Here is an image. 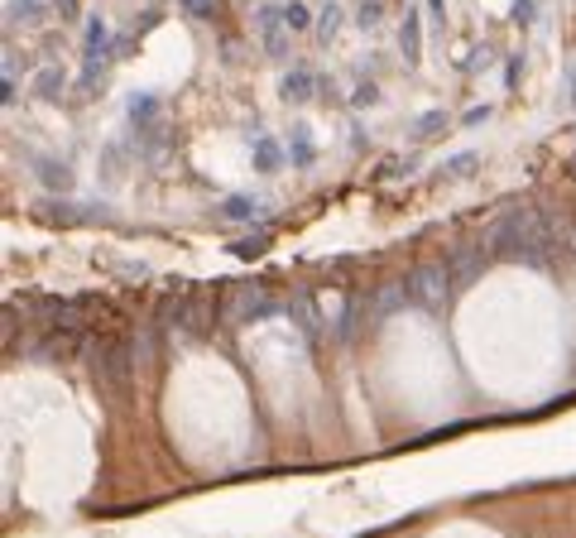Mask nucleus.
Segmentation results:
<instances>
[{"instance_id": "1", "label": "nucleus", "mask_w": 576, "mask_h": 538, "mask_svg": "<svg viewBox=\"0 0 576 538\" xmlns=\"http://www.w3.org/2000/svg\"><path fill=\"white\" fill-rule=\"evenodd\" d=\"M111 25L101 20V15H92L87 20V39H82V92L96 87V73L111 63Z\"/></svg>"}, {"instance_id": "2", "label": "nucleus", "mask_w": 576, "mask_h": 538, "mask_svg": "<svg viewBox=\"0 0 576 538\" xmlns=\"http://www.w3.org/2000/svg\"><path fill=\"white\" fill-rule=\"evenodd\" d=\"M255 29H260V48H264L269 58H283L288 54L293 29L283 25V5H255Z\"/></svg>"}, {"instance_id": "3", "label": "nucleus", "mask_w": 576, "mask_h": 538, "mask_svg": "<svg viewBox=\"0 0 576 538\" xmlns=\"http://www.w3.org/2000/svg\"><path fill=\"white\" fill-rule=\"evenodd\" d=\"M288 164V144H279L274 134L269 130H255L250 134V168H255V174H279V168Z\"/></svg>"}, {"instance_id": "4", "label": "nucleus", "mask_w": 576, "mask_h": 538, "mask_svg": "<svg viewBox=\"0 0 576 538\" xmlns=\"http://www.w3.org/2000/svg\"><path fill=\"white\" fill-rule=\"evenodd\" d=\"M317 87H322V77L313 73V67H308V63H293V67L283 73V82H279V96L293 101V106H308V101L317 96Z\"/></svg>"}, {"instance_id": "5", "label": "nucleus", "mask_w": 576, "mask_h": 538, "mask_svg": "<svg viewBox=\"0 0 576 538\" xmlns=\"http://www.w3.org/2000/svg\"><path fill=\"white\" fill-rule=\"evenodd\" d=\"M164 101L154 96V92H134L130 101H125V115H130V125H134V134H154L159 125H164Z\"/></svg>"}, {"instance_id": "6", "label": "nucleus", "mask_w": 576, "mask_h": 538, "mask_svg": "<svg viewBox=\"0 0 576 538\" xmlns=\"http://www.w3.org/2000/svg\"><path fill=\"white\" fill-rule=\"evenodd\" d=\"M288 164H293V168H313L317 164V140H313L308 121H298L293 134H288Z\"/></svg>"}, {"instance_id": "7", "label": "nucleus", "mask_w": 576, "mask_h": 538, "mask_svg": "<svg viewBox=\"0 0 576 538\" xmlns=\"http://www.w3.org/2000/svg\"><path fill=\"white\" fill-rule=\"evenodd\" d=\"M260 212H264V202L250 197V193H231L222 207H216V216H222V222H255Z\"/></svg>"}, {"instance_id": "8", "label": "nucleus", "mask_w": 576, "mask_h": 538, "mask_svg": "<svg viewBox=\"0 0 576 538\" xmlns=\"http://www.w3.org/2000/svg\"><path fill=\"white\" fill-rule=\"evenodd\" d=\"M399 54L409 58V67H413L418 54H422V20H418L413 5H409V15H403V25H399Z\"/></svg>"}, {"instance_id": "9", "label": "nucleus", "mask_w": 576, "mask_h": 538, "mask_svg": "<svg viewBox=\"0 0 576 538\" xmlns=\"http://www.w3.org/2000/svg\"><path fill=\"white\" fill-rule=\"evenodd\" d=\"M34 174L44 178V188H48V193H67V188H73V174H67V164L58 168L54 159H34Z\"/></svg>"}, {"instance_id": "10", "label": "nucleus", "mask_w": 576, "mask_h": 538, "mask_svg": "<svg viewBox=\"0 0 576 538\" xmlns=\"http://www.w3.org/2000/svg\"><path fill=\"white\" fill-rule=\"evenodd\" d=\"M283 25L293 34H308V29H317V15L303 5V0H288V5H283Z\"/></svg>"}, {"instance_id": "11", "label": "nucleus", "mask_w": 576, "mask_h": 538, "mask_svg": "<svg viewBox=\"0 0 576 538\" xmlns=\"http://www.w3.org/2000/svg\"><path fill=\"white\" fill-rule=\"evenodd\" d=\"M336 29H342V5H332V0H327V5L317 10V34H322V44H332Z\"/></svg>"}, {"instance_id": "12", "label": "nucleus", "mask_w": 576, "mask_h": 538, "mask_svg": "<svg viewBox=\"0 0 576 538\" xmlns=\"http://www.w3.org/2000/svg\"><path fill=\"white\" fill-rule=\"evenodd\" d=\"M476 164H481V154H476V149H462L456 159H447L442 178H466V174H476Z\"/></svg>"}, {"instance_id": "13", "label": "nucleus", "mask_w": 576, "mask_h": 538, "mask_svg": "<svg viewBox=\"0 0 576 538\" xmlns=\"http://www.w3.org/2000/svg\"><path fill=\"white\" fill-rule=\"evenodd\" d=\"M178 5H183L188 20H202V25H212L216 15H222V10H216V0H178Z\"/></svg>"}, {"instance_id": "14", "label": "nucleus", "mask_w": 576, "mask_h": 538, "mask_svg": "<svg viewBox=\"0 0 576 538\" xmlns=\"http://www.w3.org/2000/svg\"><path fill=\"white\" fill-rule=\"evenodd\" d=\"M442 125H447V111H428V115H422V121L413 125V140H432V134L442 130Z\"/></svg>"}, {"instance_id": "15", "label": "nucleus", "mask_w": 576, "mask_h": 538, "mask_svg": "<svg viewBox=\"0 0 576 538\" xmlns=\"http://www.w3.org/2000/svg\"><path fill=\"white\" fill-rule=\"evenodd\" d=\"M380 20H384V0H361V10H355V25L375 29Z\"/></svg>"}, {"instance_id": "16", "label": "nucleus", "mask_w": 576, "mask_h": 538, "mask_svg": "<svg viewBox=\"0 0 576 538\" xmlns=\"http://www.w3.org/2000/svg\"><path fill=\"white\" fill-rule=\"evenodd\" d=\"M510 20H514V25H523V29H529V25L538 20V0H514Z\"/></svg>"}, {"instance_id": "17", "label": "nucleus", "mask_w": 576, "mask_h": 538, "mask_svg": "<svg viewBox=\"0 0 576 538\" xmlns=\"http://www.w3.org/2000/svg\"><path fill=\"white\" fill-rule=\"evenodd\" d=\"M375 101H380V87H375V82H361V87L351 92V106H375Z\"/></svg>"}, {"instance_id": "18", "label": "nucleus", "mask_w": 576, "mask_h": 538, "mask_svg": "<svg viewBox=\"0 0 576 538\" xmlns=\"http://www.w3.org/2000/svg\"><path fill=\"white\" fill-rule=\"evenodd\" d=\"M44 0H15V20H39Z\"/></svg>"}, {"instance_id": "19", "label": "nucleus", "mask_w": 576, "mask_h": 538, "mask_svg": "<svg viewBox=\"0 0 576 538\" xmlns=\"http://www.w3.org/2000/svg\"><path fill=\"white\" fill-rule=\"evenodd\" d=\"M58 82H63V73H58V67H48V73L39 77V92L44 96H58Z\"/></svg>"}, {"instance_id": "20", "label": "nucleus", "mask_w": 576, "mask_h": 538, "mask_svg": "<svg viewBox=\"0 0 576 538\" xmlns=\"http://www.w3.org/2000/svg\"><path fill=\"white\" fill-rule=\"evenodd\" d=\"M490 115H495L490 106H471V111L462 115V125H471V130H476V125H485V121H490Z\"/></svg>"}, {"instance_id": "21", "label": "nucleus", "mask_w": 576, "mask_h": 538, "mask_svg": "<svg viewBox=\"0 0 576 538\" xmlns=\"http://www.w3.org/2000/svg\"><path fill=\"white\" fill-rule=\"evenodd\" d=\"M519 73H523V58H510V67H504V87H519Z\"/></svg>"}, {"instance_id": "22", "label": "nucleus", "mask_w": 576, "mask_h": 538, "mask_svg": "<svg viewBox=\"0 0 576 538\" xmlns=\"http://www.w3.org/2000/svg\"><path fill=\"white\" fill-rule=\"evenodd\" d=\"M567 106L576 111V63H571V73H567Z\"/></svg>"}, {"instance_id": "23", "label": "nucleus", "mask_w": 576, "mask_h": 538, "mask_svg": "<svg viewBox=\"0 0 576 538\" xmlns=\"http://www.w3.org/2000/svg\"><path fill=\"white\" fill-rule=\"evenodd\" d=\"M428 15L432 20H447V0H428Z\"/></svg>"}, {"instance_id": "24", "label": "nucleus", "mask_w": 576, "mask_h": 538, "mask_svg": "<svg viewBox=\"0 0 576 538\" xmlns=\"http://www.w3.org/2000/svg\"><path fill=\"white\" fill-rule=\"evenodd\" d=\"M58 15H63V20H73V15H77V0H58Z\"/></svg>"}]
</instances>
